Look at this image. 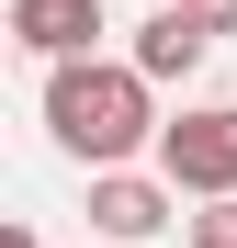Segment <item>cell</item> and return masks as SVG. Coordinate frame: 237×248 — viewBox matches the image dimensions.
Returning a JSON list of instances; mask_svg holds the SVG:
<instances>
[{
  "mask_svg": "<svg viewBox=\"0 0 237 248\" xmlns=\"http://www.w3.org/2000/svg\"><path fill=\"white\" fill-rule=\"evenodd\" d=\"M102 0H12V46L23 57H46V68H79V57H102Z\"/></svg>",
  "mask_w": 237,
  "mask_h": 248,
  "instance_id": "obj_4",
  "label": "cell"
},
{
  "mask_svg": "<svg viewBox=\"0 0 237 248\" xmlns=\"http://www.w3.org/2000/svg\"><path fill=\"white\" fill-rule=\"evenodd\" d=\"M158 226H192L181 192L158 181V170H113V181H91V237H102V248H136V237H158Z\"/></svg>",
  "mask_w": 237,
  "mask_h": 248,
  "instance_id": "obj_3",
  "label": "cell"
},
{
  "mask_svg": "<svg viewBox=\"0 0 237 248\" xmlns=\"http://www.w3.org/2000/svg\"><path fill=\"white\" fill-rule=\"evenodd\" d=\"M0 248H46V237H34V226H0Z\"/></svg>",
  "mask_w": 237,
  "mask_h": 248,
  "instance_id": "obj_7",
  "label": "cell"
},
{
  "mask_svg": "<svg viewBox=\"0 0 237 248\" xmlns=\"http://www.w3.org/2000/svg\"><path fill=\"white\" fill-rule=\"evenodd\" d=\"M79 248H102V237H79Z\"/></svg>",
  "mask_w": 237,
  "mask_h": 248,
  "instance_id": "obj_8",
  "label": "cell"
},
{
  "mask_svg": "<svg viewBox=\"0 0 237 248\" xmlns=\"http://www.w3.org/2000/svg\"><path fill=\"white\" fill-rule=\"evenodd\" d=\"M158 181L192 203H237V102H192L158 136Z\"/></svg>",
  "mask_w": 237,
  "mask_h": 248,
  "instance_id": "obj_2",
  "label": "cell"
},
{
  "mask_svg": "<svg viewBox=\"0 0 237 248\" xmlns=\"http://www.w3.org/2000/svg\"><path fill=\"white\" fill-rule=\"evenodd\" d=\"M46 136L91 181H113V170H136V158H158L170 124H158V91L125 57H79V68H46Z\"/></svg>",
  "mask_w": 237,
  "mask_h": 248,
  "instance_id": "obj_1",
  "label": "cell"
},
{
  "mask_svg": "<svg viewBox=\"0 0 237 248\" xmlns=\"http://www.w3.org/2000/svg\"><path fill=\"white\" fill-rule=\"evenodd\" d=\"M204 57H215V23H204V12H181V0H158V12L136 23V46H125V68L147 79V91H170V79H192Z\"/></svg>",
  "mask_w": 237,
  "mask_h": 248,
  "instance_id": "obj_5",
  "label": "cell"
},
{
  "mask_svg": "<svg viewBox=\"0 0 237 248\" xmlns=\"http://www.w3.org/2000/svg\"><path fill=\"white\" fill-rule=\"evenodd\" d=\"M181 237H192V248H237V203H204V215H192Z\"/></svg>",
  "mask_w": 237,
  "mask_h": 248,
  "instance_id": "obj_6",
  "label": "cell"
}]
</instances>
